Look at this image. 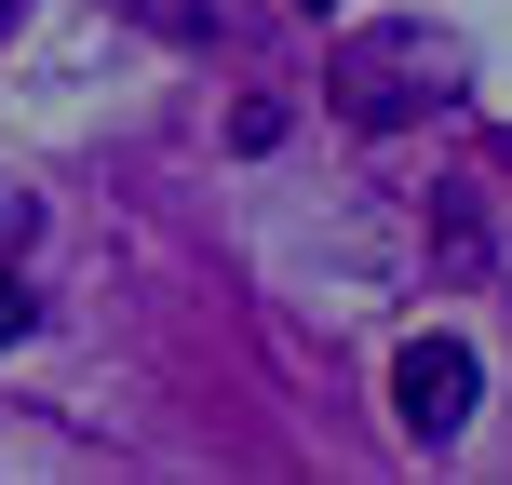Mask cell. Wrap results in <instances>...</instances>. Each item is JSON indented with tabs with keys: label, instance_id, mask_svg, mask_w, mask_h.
<instances>
[{
	"label": "cell",
	"instance_id": "cell-1",
	"mask_svg": "<svg viewBox=\"0 0 512 485\" xmlns=\"http://www.w3.org/2000/svg\"><path fill=\"white\" fill-rule=\"evenodd\" d=\"M472 391H486V364L459 351V337H405V351H391V418H405L418 445H445L472 418Z\"/></svg>",
	"mask_w": 512,
	"mask_h": 485
},
{
	"label": "cell",
	"instance_id": "cell-3",
	"mask_svg": "<svg viewBox=\"0 0 512 485\" xmlns=\"http://www.w3.org/2000/svg\"><path fill=\"white\" fill-rule=\"evenodd\" d=\"M297 14H337V0H297Z\"/></svg>",
	"mask_w": 512,
	"mask_h": 485
},
{
	"label": "cell",
	"instance_id": "cell-2",
	"mask_svg": "<svg viewBox=\"0 0 512 485\" xmlns=\"http://www.w3.org/2000/svg\"><path fill=\"white\" fill-rule=\"evenodd\" d=\"M14 337H27V297H14V283H0V351H14Z\"/></svg>",
	"mask_w": 512,
	"mask_h": 485
}]
</instances>
